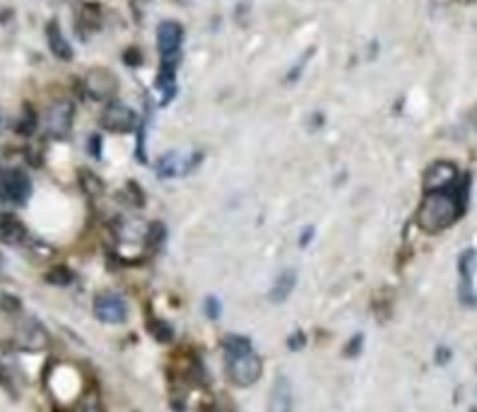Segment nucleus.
Wrapping results in <instances>:
<instances>
[{
	"label": "nucleus",
	"instance_id": "1a4fd4ad",
	"mask_svg": "<svg viewBox=\"0 0 477 412\" xmlns=\"http://www.w3.org/2000/svg\"><path fill=\"white\" fill-rule=\"evenodd\" d=\"M94 316L102 321V323L109 325H119L128 318V304L121 294L116 292H104L94 299Z\"/></svg>",
	"mask_w": 477,
	"mask_h": 412
},
{
	"label": "nucleus",
	"instance_id": "6e6552de",
	"mask_svg": "<svg viewBox=\"0 0 477 412\" xmlns=\"http://www.w3.org/2000/svg\"><path fill=\"white\" fill-rule=\"evenodd\" d=\"M15 345L27 352H39L48 345V333L34 316H22L15 328Z\"/></svg>",
	"mask_w": 477,
	"mask_h": 412
},
{
	"label": "nucleus",
	"instance_id": "7ed1b4c3",
	"mask_svg": "<svg viewBox=\"0 0 477 412\" xmlns=\"http://www.w3.org/2000/svg\"><path fill=\"white\" fill-rule=\"evenodd\" d=\"M458 179H461V174H458V167L454 162L439 160L427 167L424 177H422V189H424L427 196H429V193H444L454 189Z\"/></svg>",
	"mask_w": 477,
	"mask_h": 412
},
{
	"label": "nucleus",
	"instance_id": "f03ea898",
	"mask_svg": "<svg viewBox=\"0 0 477 412\" xmlns=\"http://www.w3.org/2000/svg\"><path fill=\"white\" fill-rule=\"evenodd\" d=\"M224 367H227V377L234 386H253L263 374V360L256 350L241 355H224Z\"/></svg>",
	"mask_w": 477,
	"mask_h": 412
},
{
	"label": "nucleus",
	"instance_id": "412c9836",
	"mask_svg": "<svg viewBox=\"0 0 477 412\" xmlns=\"http://www.w3.org/2000/svg\"><path fill=\"white\" fill-rule=\"evenodd\" d=\"M72 280H75V275H72L68 265H56V268L46 272V282L56 284V287H68V284H72Z\"/></svg>",
	"mask_w": 477,
	"mask_h": 412
},
{
	"label": "nucleus",
	"instance_id": "9b49d317",
	"mask_svg": "<svg viewBox=\"0 0 477 412\" xmlns=\"http://www.w3.org/2000/svg\"><path fill=\"white\" fill-rule=\"evenodd\" d=\"M200 160H203V155H193L191 160H186V157L179 152H167L157 160V177L159 179L183 177V174L193 172V169L200 165Z\"/></svg>",
	"mask_w": 477,
	"mask_h": 412
},
{
	"label": "nucleus",
	"instance_id": "5701e85b",
	"mask_svg": "<svg viewBox=\"0 0 477 412\" xmlns=\"http://www.w3.org/2000/svg\"><path fill=\"white\" fill-rule=\"evenodd\" d=\"M77 412H104V410H102V405L97 398H84V401L80 403Z\"/></svg>",
	"mask_w": 477,
	"mask_h": 412
},
{
	"label": "nucleus",
	"instance_id": "a211bd4d",
	"mask_svg": "<svg viewBox=\"0 0 477 412\" xmlns=\"http://www.w3.org/2000/svg\"><path fill=\"white\" fill-rule=\"evenodd\" d=\"M80 186H82V191L87 193L89 198H97L104 193L102 179L97 177L94 172H89V169H80Z\"/></svg>",
	"mask_w": 477,
	"mask_h": 412
},
{
	"label": "nucleus",
	"instance_id": "b1692460",
	"mask_svg": "<svg viewBox=\"0 0 477 412\" xmlns=\"http://www.w3.org/2000/svg\"><path fill=\"white\" fill-rule=\"evenodd\" d=\"M205 313L212 321L219 316V301H217V296H207V299H205Z\"/></svg>",
	"mask_w": 477,
	"mask_h": 412
},
{
	"label": "nucleus",
	"instance_id": "f257e3e1",
	"mask_svg": "<svg viewBox=\"0 0 477 412\" xmlns=\"http://www.w3.org/2000/svg\"><path fill=\"white\" fill-rule=\"evenodd\" d=\"M468 189L470 177H463L458 179V184L451 191L424 196V201L417 208V215H415L417 227L427 234H439L444 229L454 227L458 217L468 208Z\"/></svg>",
	"mask_w": 477,
	"mask_h": 412
},
{
	"label": "nucleus",
	"instance_id": "ddd939ff",
	"mask_svg": "<svg viewBox=\"0 0 477 412\" xmlns=\"http://www.w3.org/2000/svg\"><path fill=\"white\" fill-rule=\"evenodd\" d=\"M477 270V251L475 248H468V251L461 253L458 258V272H461V296L466 304L473 301V277Z\"/></svg>",
	"mask_w": 477,
	"mask_h": 412
},
{
	"label": "nucleus",
	"instance_id": "2eb2a0df",
	"mask_svg": "<svg viewBox=\"0 0 477 412\" xmlns=\"http://www.w3.org/2000/svg\"><path fill=\"white\" fill-rule=\"evenodd\" d=\"M46 41H48L51 53L58 60H72V46H70V41L65 39V34H63V29H60L58 20H51L46 24Z\"/></svg>",
	"mask_w": 477,
	"mask_h": 412
},
{
	"label": "nucleus",
	"instance_id": "c756f323",
	"mask_svg": "<svg viewBox=\"0 0 477 412\" xmlns=\"http://www.w3.org/2000/svg\"><path fill=\"white\" fill-rule=\"evenodd\" d=\"M311 234H314V227H309L307 232H304V236H302V239H299V246H307L309 241H311Z\"/></svg>",
	"mask_w": 477,
	"mask_h": 412
},
{
	"label": "nucleus",
	"instance_id": "393cba45",
	"mask_svg": "<svg viewBox=\"0 0 477 412\" xmlns=\"http://www.w3.org/2000/svg\"><path fill=\"white\" fill-rule=\"evenodd\" d=\"M362 343H364V338H362V335H354L352 340L347 343L345 355H347V357H354V355H357V350H362Z\"/></svg>",
	"mask_w": 477,
	"mask_h": 412
},
{
	"label": "nucleus",
	"instance_id": "7c9ffc66",
	"mask_svg": "<svg viewBox=\"0 0 477 412\" xmlns=\"http://www.w3.org/2000/svg\"><path fill=\"white\" fill-rule=\"evenodd\" d=\"M51 3H60V0H51Z\"/></svg>",
	"mask_w": 477,
	"mask_h": 412
},
{
	"label": "nucleus",
	"instance_id": "cd10ccee",
	"mask_svg": "<svg viewBox=\"0 0 477 412\" xmlns=\"http://www.w3.org/2000/svg\"><path fill=\"white\" fill-rule=\"evenodd\" d=\"M449 360H451V350H449V347H442V350H439V357H437L439 364H444V362H449Z\"/></svg>",
	"mask_w": 477,
	"mask_h": 412
},
{
	"label": "nucleus",
	"instance_id": "20e7f679",
	"mask_svg": "<svg viewBox=\"0 0 477 412\" xmlns=\"http://www.w3.org/2000/svg\"><path fill=\"white\" fill-rule=\"evenodd\" d=\"M72 116H75V106L70 99H58L46 108L44 113V128L48 138L63 140L72 128Z\"/></svg>",
	"mask_w": 477,
	"mask_h": 412
},
{
	"label": "nucleus",
	"instance_id": "4be33fe9",
	"mask_svg": "<svg viewBox=\"0 0 477 412\" xmlns=\"http://www.w3.org/2000/svg\"><path fill=\"white\" fill-rule=\"evenodd\" d=\"M34 130H36V113H34L32 106H24L20 123H17V133H22V135H32Z\"/></svg>",
	"mask_w": 477,
	"mask_h": 412
},
{
	"label": "nucleus",
	"instance_id": "2f4dec72",
	"mask_svg": "<svg viewBox=\"0 0 477 412\" xmlns=\"http://www.w3.org/2000/svg\"><path fill=\"white\" fill-rule=\"evenodd\" d=\"M56 412H65V410H56Z\"/></svg>",
	"mask_w": 477,
	"mask_h": 412
},
{
	"label": "nucleus",
	"instance_id": "a878e982",
	"mask_svg": "<svg viewBox=\"0 0 477 412\" xmlns=\"http://www.w3.org/2000/svg\"><path fill=\"white\" fill-rule=\"evenodd\" d=\"M124 60H126L128 65H140V63H143V56H140L138 48H128L126 56H124Z\"/></svg>",
	"mask_w": 477,
	"mask_h": 412
},
{
	"label": "nucleus",
	"instance_id": "9d476101",
	"mask_svg": "<svg viewBox=\"0 0 477 412\" xmlns=\"http://www.w3.org/2000/svg\"><path fill=\"white\" fill-rule=\"evenodd\" d=\"M183 44V27L176 20H162L157 27V48L162 60H179Z\"/></svg>",
	"mask_w": 477,
	"mask_h": 412
},
{
	"label": "nucleus",
	"instance_id": "f8f14e48",
	"mask_svg": "<svg viewBox=\"0 0 477 412\" xmlns=\"http://www.w3.org/2000/svg\"><path fill=\"white\" fill-rule=\"evenodd\" d=\"M295 410V393L287 377H275L268 396V412H292Z\"/></svg>",
	"mask_w": 477,
	"mask_h": 412
},
{
	"label": "nucleus",
	"instance_id": "4468645a",
	"mask_svg": "<svg viewBox=\"0 0 477 412\" xmlns=\"http://www.w3.org/2000/svg\"><path fill=\"white\" fill-rule=\"evenodd\" d=\"M0 241L8 246H20L27 241V227L12 212L0 215Z\"/></svg>",
	"mask_w": 477,
	"mask_h": 412
},
{
	"label": "nucleus",
	"instance_id": "c85d7f7f",
	"mask_svg": "<svg viewBox=\"0 0 477 412\" xmlns=\"http://www.w3.org/2000/svg\"><path fill=\"white\" fill-rule=\"evenodd\" d=\"M302 345H304V335H302V333H297V335L290 340V347H292V350H297V347H302Z\"/></svg>",
	"mask_w": 477,
	"mask_h": 412
},
{
	"label": "nucleus",
	"instance_id": "f3484780",
	"mask_svg": "<svg viewBox=\"0 0 477 412\" xmlns=\"http://www.w3.org/2000/svg\"><path fill=\"white\" fill-rule=\"evenodd\" d=\"M145 325H148V330L152 333V338H155L157 343H171L174 340V328H171L167 321H162L157 316H148L145 318Z\"/></svg>",
	"mask_w": 477,
	"mask_h": 412
},
{
	"label": "nucleus",
	"instance_id": "dca6fc26",
	"mask_svg": "<svg viewBox=\"0 0 477 412\" xmlns=\"http://www.w3.org/2000/svg\"><path fill=\"white\" fill-rule=\"evenodd\" d=\"M297 284V270H283L278 277H275L273 287H270V301L275 304H280V301H285L287 296L292 294V289H295Z\"/></svg>",
	"mask_w": 477,
	"mask_h": 412
},
{
	"label": "nucleus",
	"instance_id": "0eeeda50",
	"mask_svg": "<svg viewBox=\"0 0 477 412\" xmlns=\"http://www.w3.org/2000/svg\"><path fill=\"white\" fill-rule=\"evenodd\" d=\"M84 92L94 101H114L119 92V77L106 68H92L84 75Z\"/></svg>",
	"mask_w": 477,
	"mask_h": 412
},
{
	"label": "nucleus",
	"instance_id": "6ab92c4d",
	"mask_svg": "<svg viewBox=\"0 0 477 412\" xmlns=\"http://www.w3.org/2000/svg\"><path fill=\"white\" fill-rule=\"evenodd\" d=\"M164 239H167V227H164L162 222H152L148 227V232H145V244L152 253H157L159 248H162Z\"/></svg>",
	"mask_w": 477,
	"mask_h": 412
},
{
	"label": "nucleus",
	"instance_id": "bb28decb",
	"mask_svg": "<svg viewBox=\"0 0 477 412\" xmlns=\"http://www.w3.org/2000/svg\"><path fill=\"white\" fill-rule=\"evenodd\" d=\"M89 150H92V155H94L97 160H99V157H102V140H99V135H92L89 138Z\"/></svg>",
	"mask_w": 477,
	"mask_h": 412
},
{
	"label": "nucleus",
	"instance_id": "39448f33",
	"mask_svg": "<svg viewBox=\"0 0 477 412\" xmlns=\"http://www.w3.org/2000/svg\"><path fill=\"white\" fill-rule=\"evenodd\" d=\"M32 196V181L22 169H5L0 172V198L15 205H24Z\"/></svg>",
	"mask_w": 477,
	"mask_h": 412
},
{
	"label": "nucleus",
	"instance_id": "473e14b6",
	"mask_svg": "<svg viewBox=\"0 0 477 412\" xmlns=\"http://www.w3.org/2000/svg\"><path fill=\"white\" fill-rule=\"evenodd\" d=\"M475 126H477V123H475Z\"/></svg>",
	"mask_w": 477,
	"mask_h": 412
},
{
	"label": "nucleus",
	"instance_id": "423d86ee",
	"mask_svg": "<svg viewBox=\"0 0 477 412\" xmlns=\"http://www.w3.org/2000/svg\"><path fill=\"white\" fill-rule=\"evenodd\" d=\"M99 123H102V128L109 133H131L138 128V113L133 111L131 106H126L114 99L104 106Z\"/></svg>",
	"mask_w": 477,
	"mask_h": 412
},
{
	"label": "nucleus",
	"instance_id": "aec40b11",
	"mask_svg": "<svg viewBox=\"0 0 477 412\" xmlns=\"http://www.w3.org/2000/svg\"><path fill=\"white\" fill-rule=\"evenodd\" d=\"M222 350L224 355H241V352H248L251 347V340L243 335H224L222 338Z\"/></svg>",
	"mask_w": 477,
	"mask_h": 412
}]
</instances>
